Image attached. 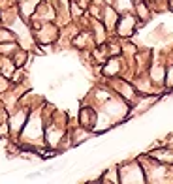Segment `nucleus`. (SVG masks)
<instances>
[{"label": "nucleus", "mask_w": 173, "mask_h": 184, "mask_svg": "<svg viewBox=\"0 0 173 184\" xmlns=\"http://www.w3.org/2000/svg\"><path fill=\"white\" fill-rule=\"evenodd\" d=\"M164 154H166V150H158V152H153V156H154V158H162ZM168 154H170V160H168V164H171V162H173V152H171V150H168Z\"/></svg>", "instance_id": "obj_1"}]
</instances>
